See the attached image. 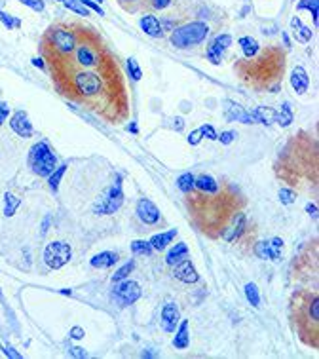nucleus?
<instances>
[{"mask_svg":"<svg viewBox=\"0 0 319 359\" xmlns=\"http://www.w3.org/2000/svg\"><path fill=\"white\" fill-rule=\"evenodd\" d=\"M207 34H209L207 23L192 21V23L183 25V27H179V29H175L171 32V44L175 48H179V50H187V48L202 44L203 40L207 38Z\"/></svg>","mask_w":319,"mask_h":359,"instance_id":"1","label":"nucleus"},{"mask_svg":"<svg viewBox=\"0 0 319 359\" xmlns=\"http://www.w3.org/2000/svg\"><path fill=\"white\" fill-rule=\"evenodd\" d=\"M29 165H31L32 173L38 177H48L57 167V158L46 141L32 145L31 152H29Z\"/></svg>","mask_w":319,"mask_h":359,"instance_id":"2","label":"nucleus"},{"mask_svg":"<svg viewBox=\"0 0 319 359\" xmlns=\"http://www.w3.org/2000/svg\"><path fill=\"white\" fill-rule=\"evenodd\" d=\"M124 203V190H122V185H120V179L114 187L107 188L103 196L95 202L94 205V213L97 215H112L116 213Z\"/></svg>","mask_w":319,"mask_h":359,"instance_id":"3","label":"nucleus"},{"mask_svg":"<svg viewBox=\"0 0 319 359\" xmlns=\"http://www.w3.org/2000/svg\"><path fill=\"white\" fill-rule=\"evenodd\" d=\"M72 257V249L69 243L65 242H50L44 249V262L52 270H59L67 264Z\"/></svg>","mask_w":319,"mask_h":359,"instance_id":"4","label":"nucleus"},{"mask_svg":"<svg viewBox=\"0 0 319 359\" xmlns=\"http://www.w3.org/2000/svg\"><path fill=\"white\" fill-rule=\"evenodd\" d=\"M112 298L120 306L135 304L141 298V285L133 280H122L116 283V287L112 291Z\"/></svg>","mask_w":319,"mask_h":359,"instance_id":"5","label":"nucleus"},{"mask_svg":"<svg viewBox=\"0 0 319 359\" xmlns=\"http://www.w3.org/2000/svg\"><path fill=\"white\" fill-rule=\"evenodd\" d=\"M74 87L80 95L92 97L101 92V78L95 72H78L74 76Z\"/></svg>","mask_w":319,"mask_h":359,"instance_id":"6","label":"nucleus"},{"mask_svg":"<svg viewBox=\"0 0 319 359\" xmlns=\"http://www.w3.org/2000/svg\"><path fill=\"white\" fill-rule=\"evenodd\" d=\"M50 40H52V46L55 48V52L63 55L70 54L76 46V36L69 29H50Z\"/></svg>","mask_w":319,"mask_h":359,"instance_id":"7","label":"nucleus"},{"mask_svg":"<svg viewBox=\"0 0 319 359\" xmlns=\"http://www.w3.org/2000/svg\"><path fill=\"white\" fill-rule=\"evenodd\" d=\"M281 251H283V240H281V238L264 240V242H258L257 245H255V253H257V257L262 258V260L280 262Z\"/></svg>","mask_w":319,"mask_h":359,"instance_id":"8","label":"nucleus"},{"mask_svg":"<svg viewBox=\"0 0 319 359\" xmlns=\"http://www.w3.org/2000/svg\"><path fill=\"white\" fill-rule=\"evenodd\" d=\"M228 46H232V36L230 34H217L209 42V46H207V52H205L207 59L213 65H218V63L222 61V55L228 50Z\"/></svg>","mask_w":319,"mask_h":359,"instance_id":"9","label":"nucleus"},{"mask_svg":"<svg viewBox=\"0 0 319 359\" xmlns=\"http://www.w3.org/2000/svg\"><path fill=\"white\" fill-rule=\"evenodd\" d=\"M160 323L165 333H175L177 325L180 323V310L175 302H165L162 308V316H160Z\"/></svg>","mask_w":319,"mask_h":359,"instance_id":"10","label":"nucleus"},{"mask_svg":"<svg viewBox=\"0 0 319 359\" xmlns=\"http://www.w3.org/2000/svg\"><path fill=\"white\" fill-rule=\"evenodd\" d=\"M224 118L228 122H242V124H257L251 112L240 107L234 101H224Z\"/></svg>","mask_w":319,"mask_h":359,"instance_id":"11","label":"nucleus"},{"mask_svg":"<svg viewBox=\"0 0 319 359\" xmlns=\"http://www.w3.org/2000/svg\"><path fill=\"white\" fill-rule=\"evenodd\" d=\"M137 217H139L145 225H156V222L160 220V209H158L150 200L141 198L139 202H137Z\"/></svg>","mask_w":319,"mask_h":359,"instance_id":"12","label":"nucleus"},{"mask_svg":"<svg viewBox=\"0 0 319 359\" xmlns=\"http://www.w3.org/2000/svg\"><path fill=\"white\" fill-rule=\"evenodd\" d=\"M173 268H175V270H173L175 278L179 281H183V283H196V281L200 280V274L196 270V266L192 264V260H188V258L177 262Z\"/></svg>","mask_w":319,"mask_h":359,"instance_id":"13","label":"nucleus"},{"mask_svg":"<svg viewBox=\"0 0 319 359\" xmlns=\"http://www.w3.org/2000/svg\"><path fill=\"white\" fill-rule=\"evenodd\" d=\"M10 125H12V129H14L19 137H23V139H29V137H32V133H34L32 124L29 122V116H27L25 110H17L16 114L12 116V120H10Z\"/></svg>","mask_w":319,"mask_h":359,"instance_id":"14","label":"nucleus"},{"mask_svg":"<svg viewBox=\"0 0 319 359\" xmlns=\"http://www.w3.org/2000/svg\"><path fill=\"white\" fill-rule=\"evenodd\" d=\"M291 87L295 89L298 95H302L308 92V87H310V76H308V72L304 69L302 65H296L293 72H291Z\"/></svg>","mask_w":319,"mask_h":359,"instance_id":"15","label":"nucleus"},{"mask_svg":"<svg viewBox=\"0 0 319 359\" xmlns=\"http://www.w3.org/2000/svg\"><path fill=\"white\" fill-rule=\"evenodd\" d=\"M141 29L145 31V34H148V36H152V38H162L164 36V29H162V23L158 21V17L156 16H150V14H147V16L141 17Z\"/></svg>","mask_w":319,"mask_h":359,"instance_id":"16","label":"nucleus"},{"mask_svg":"<svg viewBox=\"0 0 319 359\" xmlns=\"http://www.w3.org/2000/svg\"><path fill=\"white\" fill-rule=\"evenodd\" d=\"M291 29H293V34H295L296 42H300V44H308L311 40V29L310 27H306V25L300 21V17L295 16L291 19Z\"/></svg>","mask_w":319,"mask_h":359,"instance_id":"17","label":"nucleus"},{"mask_svg":"<svg viewBox=\"0 0 319 359\" xmlns=\"http://www.w3.org/2000/svg\"><path fill=\"white\" fill-rule=\"evenodd\" d=\"M190 344V335H188V320H183L175 329V338H173V346L177 350H187Z\"/></svg>","mask_w":319,"mask_h":359,"instance_id":"18","label":"nucleus"},{"mask_svg":"<svg viewBox=\"0 0 319 359\" xmlns=\"http://www.w3.org/2000/svg\"><path fill=\"white\" fill-rule=\"evenodd\" d=\"M116 262H118V253H114V251H103V253L95 255L89 260V264L94 266V268H110V266H114Z\"/></svg>","mask_w":319,"mask_h":359,"instance_id":"19","label":"nucleus"},{"mask_svg":"<svg viewBox=\"0 0 319 359\" xmlns=\"http://www.w3.org/2000/svg\"><path fill=\"white\" fill-rule=\"evenodd\" d=\"M194 188H198V190H202V192H205V194H215V192H218V183L211 175H198V177H194Z\"/></svg>","mask_w":319,"mask_h":359,"instance_id":"20","label":"nucleus"},{"mask_svg":"<svg viewBox=\"0 0 319 359\" xmlns=\"http://www.w3.org/2000/svg\"><path fill=\"white\" fill-rule=\"evenodd\" d=\"M185 258H188V245L185 242H180V243H175V247H171V249L167 251L165 262L169 266H175L177 262L185 260Z\"/></svg>","mask_w":319,"mask_h":359,"instance_id":"21","label":"nucleus"},{"mask_svg":"<svg viewBox=\"0 0 319 359\" xmlns=\"http://www.w3.org/2000/svg\"><path fill=\"white\" fill-rule=\"evenodd\" d=\"M175 236H177V228H173V230H169V232L156 234L150 238V245H152V249L154 251H164L165 247L175 240Z\"/></svg>","mask_w":319,"mask_h":359,"instance_id":"22","label":"nucleus"},{"mask_svg":"<svg viewBox=\"0 0 319 359\" xmlns=\"http://www.w3.org/2000/svg\"><path fill=\"white\" fill-rule=\"evenodd\" d=\"M293 118L295 116H293V109H291V105H289V103H283V105H281V109L274 112V122H278L281 127H287V125H291Z\"/></svg>","mask_w":319,"mask_h":359,"instance_id":"23","label":"nucleus"},{"mask_svg":"<svg viewBox=\"0 0 319 359\" xmlns=\"http://www.w3.org/2000/svg\"><path fill=\"white\" fill-rule=\"evenodd\" d=\"M76 61L80 63L82 67H94V65H97V55H95L87 46H78Z\"/></svg>","mask_w":319,"mask_h":359,"instance_id":"24","label":"nucleus"},{"mask_svg":"<svg viewBox=\"0 0 319 359\" xmlns=\"http://www.w3.org/2000/svg\"><path fill=\"white\" fill-rule=\"evenodd\" d=\"M67 167H69L67 164L57 165L54 171L48 175V187H50L52 192H57V190H59V185H61V179H63V175H65V171H67Z\"/></svg>","mask_w":319,"mask_h":359,"instance_id":"25","label":"nucleus"},{"mask_svg":"<svg viewBox=\"0 0 319 359\" xmlns=\"http://www.w3.org/2000/svg\"><path fill=\"white\" fill-rule=\"evenodd\" d=\"M243 230H245V215H243V213H240V215L236 217V222H234V227L230 228V232H226V234H224V240H226V242L238 240V238L243 234Z\"/></svg>","mask_w":319,"mask_h":359,"instance_id":"26","label":"nucleus"},{"mask_svg":"<svg viewBox=\"0 0 319 359\" xmlns=\"http://www.w3.org/2000/svg\"><path fill=\"white\" fill-rule=\"evenodd\" d=\"M240 46H242V52L245 57H255V55L258 54V50H260V46H258V42L253 36H242L240 38Z\"/></svg>","mask_w":319,"mask_h":359,"instance_id":"27","label":"nucleus"},{"mask_svg":"<svg viewBox=\"0 0 319 359\" xmlns=\"http://www.w3.org/2000/svg\"><path fill=\"white\" fill-rule=\"evenodd\" d=\"M274 112H276V110L268 109V107H257V109L253 110L251 114H253V118H255V122H257V124L270 125L274 122Z\"/></svg>","mask_w":319,"mask_h":359,"instance_id":"28","label":"nucleus"},{"mask_svg":"<svg viewBox=\"0 0 319 359\" xmlns=\"http://www.w3.org/2000/svg\"><path fill=\"white\" fill-rule=\"evenodd\" d=\"M296 8L298 10H308L313 17V25L317 27L319 23V0H300L298 4H296Z\"/></svg>","mask_w":319,"mask_h":359,"instance_id":"29","label":"nucleus"},{"mask_svg":"<svg viewBox=\"0 0 319 359\" xmlns=\"http://www.w3.org/2000/svg\"><path fill=\"white\" fill-rule=\"evenodd\" d=\"M19 205H21V200H19L17 196L10 194V192L4 194V215H6V217H14Z\"/></svg>","mask_w":319,"mask_h":359,"instance_id":"30","label":"nucleus"},{"mask_svg":"<svg viewBox=\"0 0 319 359\" xmlns=\"http://www.w3.org/2000/svg\"><path fill=\"white\" fill-rule=\"evenodd\" d=\"M177 188L185 194H190L194 190V175L192 173H183L177 179Z\"/></svg>","mask_w":319,"mask_h":359,"instance_id":"31","label":"nucleus"},{"mask_svg":"<svg viewBox=\"0 0 319 359\" xmlns=\"http://www.w3.org/2000/svg\"><path fill=\"white\" fill-rule=\"evenodd\" d=\"M245 298L249 300L251 306H255V308L260 306V293H258V287L255 283H247L245 285Z\"/></svg>","mask_w":319,"mask_h":359,"instance_id":"32","label":"nucleus"},{"mask_svg":"<svg viewBox=\"0 0 319 359\" xmlns=\"http://www.w3.org/2000/svg\"><path fill=\"white\" fill-rule=\"evenodd\" d=\"M63 4H65V8H69L70 12H74L78 16H89V10L80 2V0H63Z\"/></svg>","mask_w":319,"mask_h":359,"instance_id":"33","label":"nucleus"},{"mask_svg":"<svg viewBox=\"0 0 319 359\" xmlns=\"http://www.w3.org/2000/svg\"><path fill=\"white\" fill-rule=\"evenodd\" d=\"M131 251L133 255H150L154 249H152L150 242H147V240H135L131 243Z\"/></svg>","mask_w":319,"mask_h":359,"instance_id":"34","label":"nucleus"},{"mask_svg":"<svg viewBox=\"0 0 319 359\" xmlns=\"http://www.w3.org/2000/svg\"><path fill=\"white\" fill-rule=\"evenodd\" d=\"M133 268H135V262H133V260L125 262L124 266H120L116 272H114V276H112V281H114V283H118V281H122V280H127V276L133 272Z\"/></svg>","mask_w":319,"mask_h":359,"instance_id":"35","label":"nucleus"},{"mask_svg":"<svg viewBox=\"0 0 319 359\" xmlns=\"http://www.w3.org/2000/svg\"><path fill=\"white\" fill-rule=\"evenodd\" d=\"M0 21H2V25H4L8 31H12V29H19L21 23H23L19 17L8 16V14H6V12H2V10H0Z\"/></svg>","mask_w":319,"mask_h":359,"instance_id":"36","label":"nucleus"},{"mask_svg":"<svg viewBox=\"0 0 319 359\" xmlns=\"http://www.w3.org/2000/svg\"><path fill=\"white\" fill-rule=\"evenodd\" d=\"M127 72H129V76H131L135 82L143 78V70H141L139 63H137L135 57H129V59H127Z\"/></svg>","mask_w":319,"mask_h":359,"instance_id":"37","label":"nucleus"},{"mask_svg":"<svg viewBox=\"0 0 319 359\" xmlns=\"http://www.w3.org/2000/svg\"><path fill=\"white\" fill-rule=\"evenodd\" d=\"M295 198L296 194L291 190V188H281L280 190V202L283 205H291V203H295Z\"/></svg>","mask_w":319,"mask_h":359,"instance_id":"38","label":"nucleus"},{"mask_svg":"<svg viewBox=\"0 0 319 359\" xmlns=\"http://www.w3.org/2000/svg\"><path fill=\"white\" fill-rule=\"evenodd\" d=\"M21 4H25L27 8L34 10V12H44L46 8V4H44V0H19Z\"/></svg>","mask_w":319,"mask_h":359,"instance_id":"39","label":"nucleus"},{"mask_svg":"<svg viewBox=\"0 0 319 359\" xmlns=\"http://www.w3.org/2000/svg\"><path fill=\"white\" fill-rule=\"evenodd\" d=\"M200 131H202L203 137H207V139H211V141H217L218 139V133L215 131V127H213V125H209V124L202 125V127H200Z\"/></svg>","mask_w":319,"mask_h":359,"instance_id":"40","label":"nucleus"},{"mask_svg":"<svg viewBox=\"0 0 319 359\" xmlns=\"http://www.w3.org/2000/svg\"><path fill=\"white\" fill-rule=\"evenodd\" d=\"M310 318L315 321V323L319 321V298L317 297H313L310 302Z\"/></svg>","mask_w":319,"mask_h":359,"instance_id":"41","label":"nucleus"},{"mask_svg":"<svg viewBox=\"0 0 319 359\" xmlns=\"http://www.w3.org/2000/svg\"><path fill=\"white\" fill-rule=\"evenodd\" d=\"M84 6H86L87 10H94L95 14H99V16H105V12H103V8L95 2V0H80Z\"/></svg>","mask_w":319,"mask_h":359,"instance_id":"42","label":"nucleus"},{"mask_svg":"<svg viewBox=\"0 0 319 359\" xmlns=\"http://www.w3.org/2000/svg\"><path fill=\"white\" fill-rule=\"evenodd\" d=\"M236 137H238V133H236V131H222L220 135H218V139H220V143H222V145H230V143H232Z\"/></svg>","mask_w":319,"mask_h":359,"instance_id":"43","label":"nucleus"},{"mask_svg":"<svg viewBox=\"0 0 319 359\" xmlns=\"http://www.w3.org/2000/svg\"><path fill=\"white\" fill-rule=\"evenodd\" d=\"M202 131H200V129H194V131L190 133V135H188V143H190V145H192V147H196V145H200V141H202Z\"/></svg>","mask_w":319,"mask_h":359,"instance_id":"44","label":"nucleus"},{"mask_svg":"<svg viewBox=\"0 0 319 359\" xmlns=\"http://www.w3.org/2000/svg\"><path fill=\"white\" fill-rule=\"evenodd\" d=\"M69 335H70V338H74V340H80V338H84V335H86V333H84V329L78 327V325H76V327L70 329Z\"/></svg>","mask_w":319,"mask_h":359,"instance_id":"45","label":"nucleus"},{"mask_svg":"<svg viewBox=\"0 0 319 359\" xmlns=\"http://www.w3.org/2000/svg\"><path fill=\"white\" fill-rule=\"evenodd\" d=\"M8 114H10V107L6 105V103H0V125L6 122Z\"/></svg>","mask_w":319,"mask_h":359,"instance_id":"46","label":"nucleus"},{"mask_svg":"<svg viewBox=\"0 0 319 359\" xmlns=\"http://www.w3.org/2000/svg\"><path fill=\"white\" fill-rule=\"evenodd\" d=\"M70 355H74V357H87V351L84 348H80V346H74V348H69Z\"/></svg>","mask_w":319,"mask_h":359,"instance_id":"47","label":"nucleus"},{"mask_svg":"<svg viewBox=\"0 0 319 359\" xmlns=\"http://www.w3.org/2000/svg\"><path fill=\"white\" fill-rule=\"evenodd\" d=\"M169 4H171V0H152V6L156 10H165Z\"/></svg>","mask_w":319,"mask_h":359,"instance_id":"48","label":"nucleus"},{"mask_svg":"<svg viewBox=\"0 0 319 359\" xmlns=\"http://www.w3.org/2000/svg\"><path fill=\"white\" fill-rule=\"evenodd\" d=\"M4 353H6L8 357H12V359H19V357H21V353L14 350L12 346H4Z\"/></svg>","mask_w":319,"mask_h":359,"instance_id":"49","label":"nucleus"},{"mask_svg":"<svg viewBox=\"0 0 319 359\" xmlns=\"http://www.w3.org/2000/svg\"><path fill=\"white\" fill-rule=\"evenodd\" d=\"M306 213L313 217V219H317V205L315 203H306Z\"/></svg>","mask_w":319,"mask_h":359,"instance_id":"50","label":"nucleus"},{"mask_svg":"<svg viewBox=\"0 0 319 359\" xmlns=\"http://www.w3.org/2000/svg\"><path fill=\"white\" fill-rule=\"evenodd\" d=\"M48 228H50V215H46V219H44V222H42V230H40V234L42 236L46 234Z\"/></svg>","mask_w":319,"mask_h":359,"instance_id":"51","label":"nucleus"},{"mask_svg":"<svg viewBox=\"0 0 319 359\" xmlns=\"http://www.w3.org/2000/svg\"><path fill=\"white\" fill-rule=\"evenodd\" d=\"M173 122H175V124H173V125H175V129H177V131H180V129L185 127V122H183V118L177 116V118H175V120H173Z\"/></svg>","mask_w":319,"mask_h":359,"instance_id":"52","label":"nucleus"},{"mask_svg":"<svg viewBox=\"0 0 319 359\" xmlns=\"http://www.w3.org/2000/svg\"><path fill=\"white\" fill-rule=\"evenodd\" d=\"M32 65H34V67H38V69H44V67H46L44 61H42L40 57H34V59H32Z\"/></svg>","mask_w":319,"mask_h":359,"instance_id":"53","label":"nucleus"},{"mask_svg":"<svg viewBox=\"0 0 319 359\" xmlns=\"http://www.w3.org/2000/svg\"><path fill=\"white\" fill-rule=\"evenodd\" d=\"M281 38H283V42H285V46H291V40H289L287 32H281Z\"/></svg>","mask_w":319,"mask_h":359,"instance_id":"54","label":"nucleus"},{"mask_svg":"<svg viewBox=\"0 0 319 359\" xmlns=\"http://www.w3.org/2000/svg\"><path fill=\"white\" fill-rule=\"evenodd\" d=\"M127 129H129L131 133H137V131H139V129H137V124H135V122H131V124L127 125Z\"/></svg>","mask_w":319,"mask_h":359,"instance_id":"55","label":"nucleus"},{"mask_svg":"<svg viewBox=\"0 0 319 359\" xmlns=\"http://www.w3.org/2000/svg\"><path fill=\"white\" fill-rule=\"evenodd\" d=\"M141 357H154V353H150V351H143V353H141Z\"/></svg>","mask_w":319,"mask_h":359,"instance_id":"56","label":"nucleus"},{"mask_svg":"<svg viewBox=\"0 0 319 359\" xmlns=\"http://www.w3.org/2000/svg\"><path fill=\"white\" fill-rule=\"evenodd\" d=\"M61 293H63V295H72V291H70V289H63Z\"/></svg>","mask_w":319,"mask_h":359,"instance_id":"57","label":"nucleus"},{"mask_svg":"<svg viewBox=\"0 0 319 359\" xmlns=\"http://www.w3.org/2000/svg\"><path fill=\"white\" fill-rule=\"evenodd\" d=\"M95 2H97V4H101V2H103V0H95Z\"/></svg>","mask_w":319,"mask_h":359,"instance_id":"58","label":"nucleus"},{"mask_svg":"<svg viewBox=\"0 0 319 359\" xmlns=\"http://www.w3.org/2000/svg\"><path fill=\"white\" fill-rule=\"evenodd\" d=\"M127 2H133V0H127Z\"/></svg>","mask_w":319,"mask_h":359,"instance_id":"59","label":"nucleus"},{"mask_svg":"<svg viewBox=\"0 0 319 359\" xmlns=\"http://www.w3.org/2000/svg\"><path fill=\"white\" fill-rule=\"evenodd\" d=\"M61 2H63V0H61Z\"/></svg>","mask_w":319,"mask_h":359,"instance_id":"60","label":"nucleus"}]
</instances>
